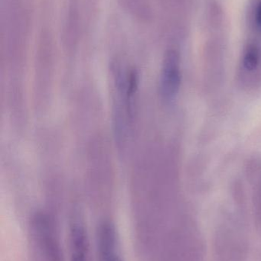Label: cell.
Masks as SVG:
<instances>
[{"label": "cell", "instance_id": "cell-1", "mask_svg": "<svg viewBox=\"0 0 261 261\" xmlns=\"http://www.w3.org/2000/svg\"><path fill=\"white\" fill-rule=\"evenodd\" d=\"M34 238L46 261H64L62 250L53 222L47 215L39 213L32 222Z\"/></svg>", "mask_w": 261, "mask_h": 261}, {"label": "cell", "instance_id": "cell-2", "mask_svg": "<svg viewBox=\"0 0 261 261\" xmlns=\"http://www.w3.org/2000/svg\"><path fill=\"white\" fill-rule=\"evenodd\" d=\"M97 260L124 261L116 226L110 221H103L97 231Z\"/></svg>", "mask_w": 261, "mask_h": 261}, {"label": "cell", "instance_id": "cell-3", "mask_svg": "<svg viewBox=\"0 0 261 261\" xmlns=\"http://www.w3.org/2000/svg\"><path fill=\"white\" fill-rule=\"evenodd\" d=\"M182 82L180 59L175 50L165 55L160 77V93L164 100L171 102L176 99Z\"/></svg>", "mask_w": 261, "mask_h": 261}, {"label": "cell", "instance_id": "cell-4", "mask_svg": "<svg viewBox=\"0 0 261 261\" xmlns=\"http://www.w3.org/2000/svg\"><path fill=\"white\" fill-rule=\"evenodd\" d=\"M70 261H90L88 236L84 225L78 222L70 231Z\"/></svg>", "mask_w": 261, "mask_h": 261}, {"label": "cell", "instance_id": "cell-5", "mask_svg": "<svg viewBox=\"0 0 261 261\" xmlns=\"http://www.w3.org/2000/svg\"><path fill=\"white\" fill-rule=\"evenodd\" d=\"M261 69V47L250 43L244 50L242 61V70L245 76H254Z\"/></svg>", "mask_w": 261, "mask_h": 261}, {"label": "cell", "instance_id": "cell-6", "mask_svg": "<svg viewBox=\"0 0 261 261\" xmlns=\"http://www.w3.org/2000/svg\"><path fill=\"white\" fill-rule=\"evenodd\" d=\"M252 23L254 30L261 36V0H257L252 9Z\"/></svg>", "mask_w": 261, "mask_h": 261}]
</instances>
